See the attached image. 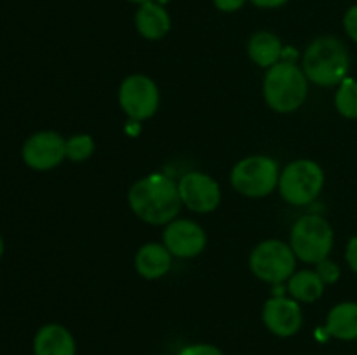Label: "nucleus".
I'll return each instance as SVG.
<instances>
[{"label":"nucleus","instance_id":"1","mask_svg":"<svg viewBox=\"0 0 357 355\" xmlns=\"http://www.w3.org/2000/svg\"><path fill=\"white\" fill-rule=\"evenodd\" d=\"M128 200L132 212L149 225H167L183 205L178 183L164 174H149L136 181L129 188Z\"/></svg>","mask_w":357,"mask_h":355},{"label":"nucleus","instance_id":"2","mask_svg":"<svg viewBox=\"0 0 357 355\" xmlns=\"http://www.w3.org/2000/svg\"><path fill=\"white\" fill-rule=\"evenodd\" d=\"M351 58L344 42L337 37H319L309 44L302 59L307 80L321 87L340 86L347 79Z\"/></svg>","mask_w":357,"mask_h":355},{"label":"nucleus","instance_id":"3","mask_svg":"<svg viewBox=\"0 0 357 355\" xmlns=\"http://www.w3.org/2000/svg\"><path fill=\"white\" fill-rule=\"evenodd\" d=\"M309 80L295 63L279 61L267 70L264 79V97L278 113L296 111L307 100Z\"/></svg>","mask_w":357,"mask_h":355},{"label":"nucleus","instance_id":"4","mask_svg":"<svg viewBox=\"0 0 357 355\" xmlns=\"http://www.w3.org/2000/svg\"><path fill=\"white\" fill-rule=\"evenodd\" d=\"M333 228L330 223L317 214L302 216L293 225L289 233V246L300 261L317 265L326 260L333 249Z\"/></svg>","mask_w":357,"mask_h":355},{"label":"nucleus","instance_id":"5","mask_svg":"<svg viewBox=\"0 0 357 355\" xmlns=\"http://www.w3.org/2000/svg\"><path fill=\"white\" fill-rule=\"evenodd\" d=\"M323 187V167L310 159L293 160L279 176V194L291 205L310 204L319 197Z\"/></svg>","mask_w":357,"mask_h":355},{"label":"nucleus","instance_id":"6","mask_svg":"<svg viewBox=\"0 0 357 355\" xmlns=\"http://www.w3.org/2000/svg\"><path fill=\"white\" fill-rule=\"evenodd\" d=\"M279 166L272 157L251 155L234 166L230 183L244 197L260 198L279 187Z\"/></svg>","mask_w":357,"mask_h":355},{"label":"nucleus","instance_id":"7","mask_svg":"<svg viewBox=\"0 0 357 355\" xmlns=\"http://www.w3.org/2000/svg\"><path fill=\"white\" fill-rule=\"evenodd\" d=\"M296 256L291 246L281 240L268 239L258 244L250 256L253 275L268 284H281L295 274Z\"/></svg>","mask_w":357,"mask_h":355},{"label":"nucleus","instance_id":"8","mask_svg":"<svg viewBox=\"0 0 357 355\" xmlns=\"http://www.w3.org/2000/svg\"><path fill=\"white\" fill-rule=\"evenodd\" d=\"M159 87L150 77L135 73L122 80L119 87V104L131 120L142 122L159 110Z\"/></svg>","mask_w":357,"mask_h":355},{"label":"nucleus","instance_id":"9","mask_svg":"<svg viewBox=\"0 0 357 355\" xmlns=\"http://www.w3.org/2000/svg\"><path fill=\"white\" fill-rule=\"evenodd\" d=\"M178 191H180L183 205L199 214L213 212L222 202L220 184L209 174L199 173V171L183 174L178 183Z\"/></svg>","mask_w":357,"mask_h":355},{"label":"nucleus","instance_id":"10","mask_svg":"<svg viewBox=\"0 0 357 355\" xmlns=\"http://www.w3.org/2000/svg\"><path fill=\"white\" fill-rule=\"evenodd\" d=\"M65 157L66 139L54 131L35 132L23 145L24 164L35 171L54 169Z\"/></svg>","mask_w":357,"mask_h":355},{"label":"nucleus","instance_id":"11","mask_svg":"<svg viewBox=\"0 0 357 355\" xmlns=\"http://www.w3.org/2000/svg\"><path fill=\"white\" fill-rule=\"evenodd\" d=\"M265 327L279 338L295 336L303 324L302 306L296 299L286 296H272L261 312Z\"/></svg>","mask_w":357,"mask_h":355},{"label":"nucleus","instance_id":"12","mask_svg":"<svg viewBox=\"0 0 357 355\" xmlns=\"http://www.w3.org/2000/svg\"><path fill=\"white\" fill-rule=\"evenodd\" d=\"M162 240L173 256L195 258L204 251L208 237L199 223L190 219H173L166 225Z\"/></svg>","mask_w":357,"mask_h":355},{"label":"nucleus","instance_id":"13","mask_svg":"<svg viewBox=\"0 0 357 355\" xmlns=\"http://www.w3.org/2000/svg\"><path fill=\"white\" fill-rule=\"evenodd\" d=\"M72 333L61 324H45L33 338V355H75Z\"/></svg>","mask_w":357,"mask_h":355},{"label":"nucleus","instance_id":"14","mask_svg":"<svg viewBox=\"0 0 357 355\" xmlns=\"http://www.w3.org/2000/svg\"><path fill=\"white\" fill-rule=\"evenodd\" d=\"M171 265H173V254L164 244L157 242H149L139 247L135 258L136 271L149 281L164 277L171 270Z\"/></svg>","mask_w":357,"mask_h":355},{"label":"nucleus","instance_id":"15","mask_svg":"<svg viewBox=\"0 0 357 355\" xmlns=\"http://www.w3.org/2000/svg\"><path fill=\"white\" fill-rule=\"evenodd\" d=\"M324 333L340 341L357 340V303L342 301L328 312Z\"/></svg>","mask_w":357,"mask_h":355},{"label":"nucleus","instance_id":"16","mask_svg":"<svg viewBox=\"0 0 357 355\" xmlns=\"http://www.w3.org/2000/svg\"><path fill=\"white\" fill-rule=\"evenodd\" d=\"M136 28L146 40H160L171 30V17L160 3L145 2L136 13Z\"/></svg>","mask_w":357,"mask_h":355},{"label":"nucleus","instance_id":"17","mask_svg":"<svg viewBox=\"0 0 357 355\" xmlns=\"http://www.w3.org/2000/svg\"><path fill=\"white\" fill-rule=\"evenodd\" d=\"M248 54H250L251 61H253L255 65L268 70L281 59L282 44L274 33H271V31H257V33L250 38Z\"/></svg>","mask_w":357,"mask_h":355},{"label":"nucleus","instance_id":"18","mask_svg":"<svg viewBox=\"0 0 357 355\" xmlns=\"http://www.w3.org/2000/svg\"><path fill=\"white\" fill-rule=\"evenodd\" d=\"M324 282L317 275V271L303 270L296 271L288 278V291L293 299L298 303H314L323 296Z\"/></svg>","mask_w":357,"mask_h":355},{"label":"nucleus","instance_id":"19","mask_svg":"<svg viewBox=\"0 0 357 355\" xmlns=\"http://www.w3.org/2000/svg\"><path fill=\"white\" fill-rule=\"evenodd\" d=\"M335 108L345 118H357V80L347 77L342 80L335 94Z\"/></svg>","mask_w":357,"mask_h":355},{"label":"nucleus","instance_id":"20","mask_svg":"<svg viewBox=\"0 0 357 355\" xmlns=\"http://www.w3.org/2000/svg\"><path fill=\"white\" fill-rule=\"evenodd\" d=\"M94 139L89 134H73L66 139V159L72 162H84L94 153Z\"/></svg>","mask_w":357,"mask_h":355},{"label":"nucleus","instance_id":"21","mask_svg":"<svg viewBox=\"0 0 357 355\" xmlns=\"http://www.w3.org/2000/svg\"><path fill=\"white\" fill-rule=\"evenodd\" d=\"M316 271L324 284H335L340 278V267L331 260H323L316 265Z\"/></svg>","mask_w":357,"mask_h":355},{"label":"nucleus","instance_id":"22","mask_svg":"<svg viewBox=\"0 0 357 355\" xmlns=\"http://www.w3.org/2000/svg\"><path fill=\"white\" fill-rule=\"evenodd\" d=\"M180 355H225L218 347L209 343H195L188 345L183 350L180 352Z\"/></svg>","mask_w":357,"mask_h":355},{"label":"nucleus","instance_id":"23","mask_svg":"<svg viewBox=\"0 0 357 355\" xmlns=\"http://www.w3.org/2000/svg\"><path fill=\"white\" fill-rule=\"evenodd\" d=\"M344 26L349 37L357 42V6H352L344 17Z\"/></svg>","mask_w":357,"mask_h":355},{"label":"nucleus","instance_id":"24","mask_svg":"<svg viewBox=\"0 0 357 355\" xmlns=\"http://www.w3.org/2000/svg\"><path fill=\"white\" fill-rule=\"evenodd\" d=\"M345 260H347L351 270L357 274V235L349 240L347 249H345Z\"/></svg>","mask_w":357,"mask_h":355},{"label":"nucleus","instance_id":"25","mask_svg":"<svg viewBox=\"0 0 357 355\" xmlns=\"http://www.w3.org/2000/svg\"><path fill=\"white\" fill-rule=\"evenodd\" d=\"M246 0H215V6L223 13H234V10L241 9Z\"/></svg>","mask_w":357,"mask_h":355},{"label":"nucleus","instance_id":"26","mask_svg":"<svg viewBox=\"0 0 357 355\" xmlns=\"http://www.w3.org/2000/svg\"><path fill=\"white\" fill-rule=\"evenodd\" d=\"M251 2L258 7H264V9H274V7L284 6L288 0H251Z\"/></svg>","mask_w":357,"mask_h":355},{"label":"nucleus","instance_id":"27","mask_svg":"<svg viewBox=\"0 0 357 355\" xmlns=\"http://www.w3.org/2000/svg\"><path fill=\"white\" fill-rule=\"evenodd\" d=\"M2 254H3V240L2 237H0V258H2Z\"/></svg>","mask_w":357,"mask_h":355},{"label":"nucleus","instance_id":"28","mask_svg":"<svg viewBox=\"0 0 357 355\" xmlns=\"http://www.w3.org/2000/svg\"><path fill=\"white\" fill-rule=\"evenodd\" d=\"M131 2H138V3H145V2H155V0H131Z\"/></svg>","mask_w":357,"mask_h":355}]
</instances>
